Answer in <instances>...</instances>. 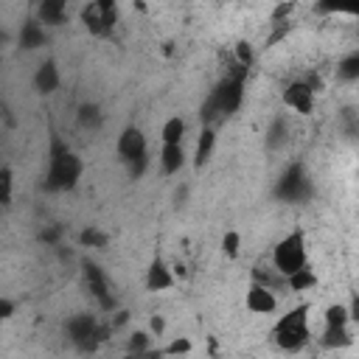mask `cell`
I'll return each instance as SVG.
<instances>
[{"label":"cell","instance_id":"16","mask_svg":"<svg viewBox=\"0 0 359 359\" xmlns=\"http://www.w3.org/2000/svg\"><path fill=\"white\" fill-rule=\"evenodd\" d=\"M194 351V342L188 337H174L160 353H168V356H177V353H191Z\"/></svg>","mask_w":359,"mask_h":359},{"label":"cell","instance_id":"1","mask_svg":"<svg viewBox=\"0 0 359 359\" xmlns=\"http://www.w3.org/2000/svg\"><path fill=\"white\" fill-rule=\"evenodd\" d=\"M311 306L300 303L292 306L289 311L278 314L272 323V339L278 342V348L283 351H300L309 339H311Z\"/></svg>","mask_w":359,"mask_h":359},{"label":"cell","instance_id":"17","mask_svg":"<svg viewBox=\"0 0 359 359\" xmlns=\"http://www.w3.org/2000/svg\"><path fill=\"white\" fill-rule=\"evenodd\" d=\"M210 143H213V132H210V129H205V132H202V137H199V146H196V160H199V163L208 157Z\"/></svg>","mask_w":359,"mask_h":359},{"label":"cell","instance_id":"15","mask_svg":"<svg viewBox=\"0 0 359 359\" xmlns=\"http://www.w3.org/2000/svg\"><path fill=\"white\" fill-rule=\"evenodd\" d=\"M233 56H236V62H238L241 67H250V65L255 62V48H252V42H250V39H238V42L233 45Z\"/></svg>","mask_w":359,"mask_h":359},{"label":"cell","instance_id":"14","mask_svg":"<svg viewBox=\"0 0 359 359\" xmlns=\"http://www.w3.org/2000/svg\"><path fill=\"white\" fill-rule=\"evenodd\" d=\"M320 8L323 11H331V14L359 17V0H320Z\"/></svg>","mask_w":359,"mask_h":359},{"label":"cell","instance_id":"18","mask_svg":"<svg viewBox=\"0 0 359 359\" xmlns=\"http://www.w3.org/2000/svg\"><path fill=\"white\" fill-rule=\"evenodd\" d=\"M149 334L151 337H163L165 334V317L163 314H151L149 317Z\"/></svg>","mask_w":359,"mask_h":359},{"label":"cell","instance_id":"19","mask_svg":"<svg viewBox=\"0 0 359 359\" xmlns=\"http://www.w3.org/2000/svg\"><path fill=\"white\" fill-rule=\"evenodd\" d=\"M342 76H348V79H356L359 76V53L342 62Z\"/></svg>","mask_w":359,"mask_h":359},{"label":"cell","instance_id":"8","mask_svg":"<svg viewBox=\"0 0 359 359\" xmlns=\"http://www.w3.org/2000/svg\"><path fill=\"white\" fill-rule=\"evenodd\" d=\"M118 154H121V160H143V154H146L143 132L135 129V126L123 129V135L118 137Z\"/></svg>","mask_w":359,"mask_h":359},{"label":"cell","instance_id":"21","mask_svg":"<svg viewBox=\"0 0 359 359\" xmlns=\"http://www.w3.org/2000/svg\"><path fill=\"white\" fill-rule=\"evenodd\" d=\"M213 3H222V0H213Z\"/></svg>","mask_w":359,"mask_h":359},{"label":"cell","instance_id":"20","mask_svg":"<svg viewBox=\"0 0 359 359\" xmlns=\"http://www.w3.org/2000/svg\"><path fill=\"white\" fill-rule=\"evenodd\" d=\"M348 314H351V325L359 328V292L351 294V300H348Z\"/></svg>","mask_w":359,"mask_h":359},{"label":"cell","instance_id":"10","mask_svg":"<svg viewBox=\"0 0 359 359\" xmlns=\"http://www.w3.org/2000/svg\"><path fill=\"white\" fill-rule=\"evenodd\" d=\"M36 17L42 25H62L67 17V0H39Z\"/></svg>","mask_w":359,"mask_h":359},{"label":"cell","instance_id":"3","mask_svg":"<svg viewBox=\"0 0 359 359\" xmlns=\"http://www.w3.org/2000/svg\"><path fill=\"white\" fill-rule=\"evenodd\" d=\"M280 104L286 112H292L297 118H309L317 109V87L306 79H292L280 90Z\"/></svg>","mask_w":359,"mask_h":359},{"label":"cell","instance_id":"2","mask_svg":"<svg viewBox=\"0 0 359 359\" xmlns=\"http://www.w3.org/2000/svg\"><path fill=\"white\" fill-rule=\"evenodd\" d=\"M269 258H272V266H275L283 278L292 275L294 269L306 266V264H309V241H306L303 227H294V230H289L283 238H278Z\"/></svg>","mask_w":359,"mask_h":359},{"label":"cell","instance_id":"12","mask_svg":"<svg viewBox=\"0 0 359 359\" xmlns=\"http://www.w3.org/2000/svg\"><path fill=\"white\" fill-rule=\"evenodd\" d=\"M323 328H351L348 303H342V300L328 303V306L323 309Z\"/></svg>","mask_w":359,"mask_h":359},{"label":"cell","instance_id":"7","mask_svg":"<svg viewBox=\"0 0 359 359\" xmlns=\"http://www.w3.org/2000/svg\"><path fill=\"white\" fill-rule=\"evenodd\" d=\"M157 163H160V171H163L165 177L180 174V171L185 168V163H188V157H185V143H160V157H157Z\"/></svg>","mask_w":359,"mask_h":359},{"label":"cell","instance_id":"13","mask_svg":"<svg viewBox=\"0 0 359 359\" xmlns=\"http://www.w3.org/2000/svg\"><path fill=\"white\" fill-rule=\"evenodd\" d=\"M219 247H222V255H224L227 261H236V258L241 255L244 238H241V233H238V230H224V233H222Z\"/></svg>","mask_w":359,"mask_h":359},{"label":"cell","instance_id":"9","mask_svg":"<svg viewBox=\"0 0 359 359\" xmlns=\"http://www.w3.org/2000/svg\"><path fill=\"white\" fill-rule=\"evenodd\" d=\"M317 286H320V275L311 269V264L294 269V272L286 275V280H283V289H289L292 294H309V292H314Z\"/></svg>","mask_w":359,"mask_h":359},{"label":"cell","instance_id":"5","mask_svg":"<svg viewBox=\"0 0 359 359\" xmlns=\"http://www.w3.org/2000/svg\"><path fill=\"white\" fill-rule=\"evenodd\" d=\"M81 20L93 34H107L118 20V6L115 0H90L81 11Z\"/></svg>","mask_w":359,"mask_h":359},{"label":"cell","instance_id":"11","mask_svg":"<svg viewBox=\"0 0 359 359\" xmlns=\"http://www.w3.org/2000/svg\"><path fill=\"white\" fill-rule=\"evenodd\" d=\"M188 135V121L182 115H168L160 123V143H185Z\"/></svg>","mask_w":359,"mask_h":359},{"label":"cell","instance_id":"6","mask_svg":"<svg viewBox=\"0 0 359 359\" xmlns=\"http://www.w3.org/2000/svg\"><path fill=\"white\" fill-rule=\"evenodd\" d=\"M146 289L149 292H168L177 286V272L171 264H165L163 258H154L149 266H146V278H143Z\"/></svg>","mask_w":359,"mask_h":359},{"label":"cell","instance_id":"4","mask_svg":"<svg viewBox=\"0 0 359 359\" xmlns=\"http://www.w3.org/2000/svg\"><path fill=\"white\" fill-rule=\"evenodd\" d=\"M244 309L255 317H275L278 309H280V300H278V289L264 283V280H250L247 283V292H244Z\"/></svg>","mask_w":359,"mask_h":359}]
</instances>
